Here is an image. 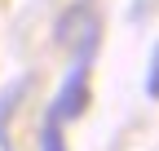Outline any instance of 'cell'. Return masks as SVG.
Instances as JSON below:
<instances>
[{
  "mask_svg": "<svg viewBox=\"0 0 159 151\" xmlns=\"http://www.w3.org/2000/svg\"><path fill=\"white\" fill-rule=\"evenodd\" d=\"M53 40L66 45V49H75L80 62H93L97 45H102V18H97L89 5H71V9H62V18H57Z\"/></svg>",
  "mask_w": 159,
  "mask_h": 151,
  "instance_id": "1",
  "label": "cell"
},
{
  "mask_svg": "<svg viewBox=\"0 0 159 151\" xmlns=\"http://www.w3.org/2000/svg\"><path fill=\"white\" fill-rule=\"evenodd\" d=\"M84 107H89V62L75 58V67L66 71V80H62V89H57V98L49 107V116L57 124H66V120H80V116H84Z\"/></svg>",
  "mask_w": 159,
  "mask_h": 151,
  "instance_id": "2",
  "label": "cell"
},
{
  "mask_svg": "<svg viewBox=\"0 0 159 151\" xmlns=\"http://www.w3.org/2000/svg\"><path fill=\"white\" fill-rule=\"evenodd\" d=\"M27 76H18V80H9L5 89H0V151H13L9 147V120H13V111H18V102H22V93H27Z\"/></svg>",
  "mask_w": 159,
  "mask_h": 151,
  "instance_id": "3",
  "label": "cell"
},
{
  "mask_svg": "<svg viewBox=\"0 0 159 151\" xmlns=\"http://www.w3.org/2000/svg\"><path fill=\"white\" fill-rule=\"evenodd\" d=\"M40 151H66V138H62V124L53 116L40 124Z\"/></svg>",
  "mask_w": 159,
  "mask_h": 151,
  "instance_id": "4",
  "label": "cell"
},
{
  "mask_svg": "<svg viewBox=\"0 0 159 151\" xmlns=\"http://www.w3.org/2000/svg\"><path fill=\"white\" fill-rule=\"evenodd\" d=\"M146 93L159 102V45H155V53H150V67H146Z\"/></svg>",
  "mask_w": 159,
  "mask_h": 151,
  "instance_id": "5",
  "label": "cell"
}]
</instances>
